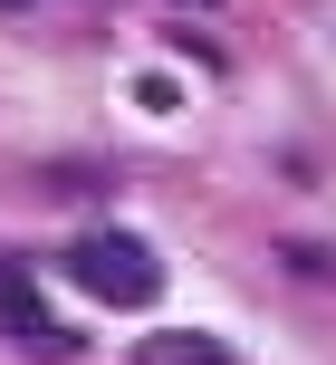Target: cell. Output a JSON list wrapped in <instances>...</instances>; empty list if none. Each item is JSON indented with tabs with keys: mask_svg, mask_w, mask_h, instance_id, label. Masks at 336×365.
<instances>
[{
	"mask_svg": "<svg viewBox=\"0 0 336 365\" xmlns=\"http://www.w3.org/2000/svg\"><path fill=\"white\" fill-rule=\"evenodd\" d=\"M68 279L96 298V308H154V298H164V259H154L135 231H87L68 250Z\"/></svg>",
	"mask_w": 336,
	"mask_h": 365,
	"instance_id": "cell-1",
	"label": "cell"
},
{
	"mask_svg": "<svg viewBox=\"0 0 336 365\" xmlns=\"http://www.w3.org/2000/svg\"><path fill=\"white\" fill-rule=\"evenodd\" d=\"M0 317H10V336H19L29 356H68V327H58V317L38 308V289L10 269V259H0Z\"/></svg>",
	"mask_w": 336,
	"mask_h": 365,
	"instance_id": "cell-2",
	"label": "cell"
},
{
	"mask_svg": "<svg viewBox=\"0 0 336 365\" xmlns=\"http://www.w3.org/2000/svg\"><path fill=\"white\" fill-rule=\"evenodd\" d=\"M135 365H221V346H211V336H154Z\"/></svg>",
	"mask_w": 336,
	"mask_h": 365,
	"instance_id": "cell-3",
	"label": "cell"
},
{
	"mask_svg": "<svg viewBox=\"0 0 336 365\" xmlns=\"http://www.w3.org/2000/svg\"><path fill=\"white\" fill-rule=\"evenodd\" d=\"M0 10H29V0H0Z\"/></svg>",
	"mask_w": 336,
	"mask_h": 365,
	"instance_id": "cell-4",
	"label": "cell"
}]
</instances>
